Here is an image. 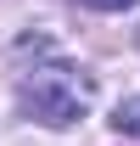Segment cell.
I'll use <instances>...</instances> for the list:
<instances>
[{"label": "cell", "mask_w": 140, "mask_h": 146, "mask_svg": "<svg viewBox=\"0 0 140 146\" xmlns=\"http://www.w3.org/2000/svg\"><path fill=\"white\" fill-rule=\"evenodd\" d=\"M90 11H129V6H140V0H84Z\"/></svg>", "instance_id": "cell-3"}, {"label": "cell", "mask_w": 140, "mask_h": 146, "mask_svg": "<svg viewBox=\"0 0 140 146\" xmlns=\"http://www.w3.org/2000/svg\"><path fill=\"white\" fill-rule=\"evenodd\" d=\"M95 101V79L84 68H73V62H39L17 79V107L22 118H34L45 129H67L79 124Z\"/></svg>", "instance_id": "cell-1"}, {"label": "cell", "mask_w": 140, "mask_h": 146, "mask_svg": "<svg viewBox=\"0 0 140 146\" xmlns=\"http://www.w3.org/2000/svg\"><path fill=\"white\" fill-rule=\"evenodd\" d=\"M112 129H118V135H140V96L118 101V112H112Z\"/></svg>", "instance_id": "cell-2"}]
</instances>
